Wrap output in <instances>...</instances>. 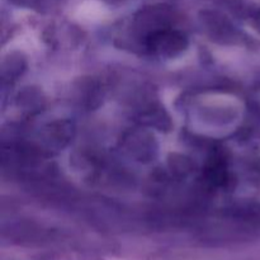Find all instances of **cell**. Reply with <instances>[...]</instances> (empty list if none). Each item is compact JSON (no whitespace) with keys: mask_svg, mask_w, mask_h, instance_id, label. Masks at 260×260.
<instances>
[{"mask_svg":"<svg viewBox=\"0 0 260 260\" xmlns=\"http://www.w3.org/2000/svg\"><path fill=\"white\" fill-rule=\"evenodd\" d=\"M187 46V37L183 33L169 28L159 29L146 37V47L159 57H175L180 55Z\"/></svg>","mask_w":260,"mask_h":260,"instance_id":"6da1fadb","label":"cell"},{"mask_svg":"<svg viewBox=\"0 0 260 260\" xmlns=\"http://www.w3.org/2000/svg\"><path fill=\"white\" fill-rule=\"evenodd\" d=\"M13 2L19 5H32L36 0H13Z\"/></svg>","mask_w":260,"mask_h":260,"instance_id":"7a4b0ae2","label":"cell"}]
</instances>
